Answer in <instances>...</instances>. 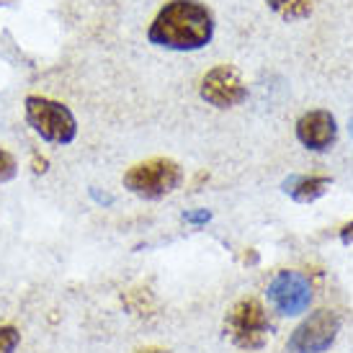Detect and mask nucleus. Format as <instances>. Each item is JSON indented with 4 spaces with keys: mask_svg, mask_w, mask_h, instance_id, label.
<instances>
[{
    "mask_svg": "<svg viewBox=\"0 0 353 353\" xmlns=\"http://www.w3.org/2000/svg\"><path fill=\"white\" fill-rule=\"evenodd\" d=\"M214 37V19L196 0H173L157 13L148 31L155 47L176 52H194L206 47Z\"/></svg>",
    "mask_w": 353,
    "mask_h": 353,
    "instance_id": "f257e3e1",
    "label": "nucleus"
},
{
    "mask_svg": "<svg viewBox=\"0 0 353 353\" xmlns=\"http://www.w3.org/2000/svg\"><path fill=\"white\" fill-rule=\"evenodd\" d=\"M183 181V168L170 157H152L132 165L124 173V188L142 199H163Z\"/></svg>",
    "mask_w": 353,
    "mask_h": 353,
    "instance_id": "f03ea898",
    "label": "nucleus"
},
{
    "mask_svg": "<svg viewBox=\"0 0 353 353\" xmlns=\"http://www.w3.org/2000/svg\"><path fill=\"white\" fill-rule=\"evenodd\" d=\"M23 111H26L29 127L47 142L70 145L72 139L78 137V121L72 117V111L65 103H59V101L29 96L23 101Z\"/></svg>",
    "mask_w": 353,
    "mask_h": 353,
    "instance_id": "7ed1b4c3",
    "label": "nucleus"
},
{
    "mask_svg": "<svg viewBox=\"0 0 353 353\" xmlns=\"http://www.w3.org/2000/svg\"><path fill=\"white\" fill-rule=\"evenodd\" d=\"M225 333L230 341L243 348V351H261L268 343L271 335V323L265 314L263 304L258 299H240V302L227 312L225 317Z\"/></svg>",
    "mask_w": 353,
    "mask_h": 353,
    "instance_id": "20e7f679",
    "label": "nucleus"
},
{
    "mask_svg": "<svg viewBox=\"0 0 353 353\" xmlns=\"http://www.w3.org/2000/svg\"><path fill=\"white\" fill-rule=\"evenodd\" d=\"M341 330V320L333 310H317L296 327L289 338L292 353H323L333 345L335 335Z\"/></svg>",
    "mask_w": 353,
    "mask_h": 353,
    "instance_id": "39448f33",
    "label": "nucleus"
},
{
    "mask_svg": "<svg viewBox=\"0 0 353 353\" xmlns=\"http://www.w3.org/2000/svg\"><path fill=\"white\" fill-rule=\"evenodd\" d=\"M201 99L216 108H232L248 99V85L235 68L219 65L201 80Z\"/></svg>",
    "mask_w": 353,
    "mask_h": 353,
    "instance_id": "423d86ee",
    "label": "nucleus"
},
{
    "mask_svg": "<svg viewBox=\"0 0 353 353\" xmlns=\"http://www.w3.org/2000/svg\"><path fill=\"white\" fill-rule=\"evenodd\" d=\"M268 299L281 314H299L312 302V286L299 271H281L268 284Z\"/></svg>",
    "mask_w": 353,
    "mask_h": 353,
    "instance_id": "0eeeda50",
    "label": "nucleus"
},
{
    "mask_svg": "<svg viewBox=\"0 0 353 353\" xmlns=\"http://www.w3.org/2000/svg\"><path fill=\"white\" fill-rule=\"evenodd\" d=\"M338 137V127H335V117L330 111H307L299 121H296V139L302 142L307 150H330V145Z\"/></svg>",
    "mask_w": 353,
    "mask_h": 353,
    "instance_id": "6e6552de",
    "label": "nucleus"
},
{
    "mask_svg": "<svg viewBox=\"0 0 353 353\" xmlns=\"http://www.w3.org/2000/svg\"><path fill=\"white\" fill-rule=\"evenodd\" d=\"M330 188V178L325 176H292L284 181V191L299 204H310Z\"/></svg>",
    "mask_w": 353,
    "mask_h": 353,
    "instance_id": "1a4fd4ad",
    "label": "nucleus"
},
{
    "mask_svg": "<svg viewBox=\"0 0 353 353\" xmlns=\"http://www.w3.org/2000/svg\"><path fill=\"white\" fill-rule=\"evenodd\" d=\"M265 3H268V8L276 10L286 21L307 19L312 13V0H265Z\"/></svg>",
    "mask_w": 353,
    "mask_h": 353,
    "instance_id": "9d476101",
    "label": "nucleus"
},
{
    "mask_svg": "<svg viewBox=\"0 0 353 353\" xmlns=\"http://www.w3.org/2000/svg\"><path fill=\"white\" fill-rule=\"evenodd\" d=\"M21 343L19 327L13 325H0V353H13Z\"/></svg>",
    "mask_w": 353,
    "mask_h": 353,
    "instance_id": "9b49d317",
    "label": "nucleus"
},
{
    "mask_svg": "<svg viewBox=\"0 0 353 353\" xmlns=\"http://www.w3.org/2000/svg\"><path fill=\"white\" fill-rule=\"evenodd\" d=\"M19 173V163H16V157L10 155L8 150L0 148V183H8L13 181Z\"/></svg>",
    "mask_w": 353,
    "mask_h": 353,
    "instance_id": "f8f14e48",
    "label": "nucleus"
},
{
    "mask_svg": "<svg viewBox=\"0 0 353 353\" xmlns=\"http://www.w3.org/2000/svg\"><path fill=\"white\" fill-rule=\"evenodd\" d=\"M188 225H206L209 219H212V212H206V209H199V212H186L183 214Z\"/></svg>",
    "mask_w": 353,
    "mask_h": 353,
    "instance_id": "ddd939ff",
    "label": "nucleus"
},
{
    "mask_svg": "<svg viewBox=\"0 0 353 353\" xmlns=\"http://www.w3.org/2000/svg\"><path fill=\"white\" fill-rule=\"evenodd\" d=\"M341 240H343L345 245H351V243H353V222H351V225H345L343 230H341Z\"/></svg>",
    "mask_w": 353,
    "mask_h": 353,
    "instance_id": "4468645a",
    "label": "nucleus"
},
{
    "mask_svg": "<svg viewBox=\"0 0 353 353\" xmlns=\"http://www.w3.org/2000/svg\"><path fill=\"white\" fill-rule=\"evenodd\" d=\"M47 170V160L41 157L39 160V155H34V173H44Z\"/></svg>",
    "mask_w": 353,
    "mask_h": 353,
    "instance_id": "2eb2a0df",
    "label": "nucleus"
},
{
    "mask_svg": "<svg viewBox=\"0 0 353 353\" xmlns=\"http://www.w3.org/2000/svg\"><path fill=\"white\" fill-rule=\"evenodd\" d=\"M134 353H168V351H163V348H152V345H150V348H139V351H134Z\"/></svg>",
    "mask_w": 353,
    "mask_h": 353,
    "instance_id": "dca6fc26",
    "label": "nucleus"
}]
</instances>
